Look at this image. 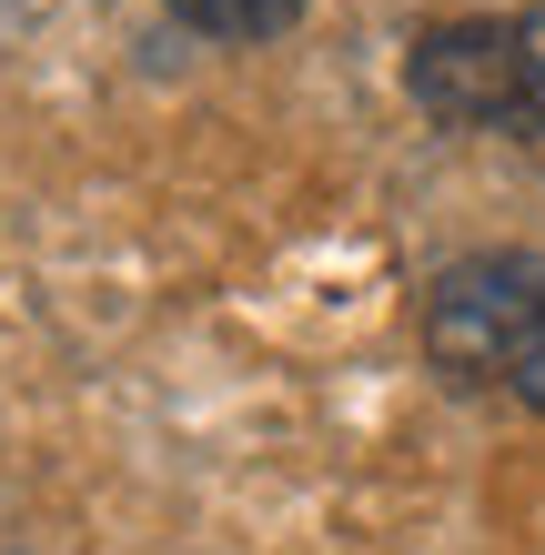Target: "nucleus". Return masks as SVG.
Wrapping results in <instances>:
<instances>
[{"mask_svg":"<svg viewBox=\"0 0 545 555\" xmlns=\"http://www.w3.org/2000/svg\"><path fill=\"white\" fill-rule=\"evenodd\" d=\"M545 323V253H465L425 293V353L465 384H505Z\"/></svg>","mask_w":545,"mask_h":555,"instance_id":"obj_1","label":"nucleus"},{"mask_svg":"<svg viewBox=\"0 0 545 555\" xmlns=\"http://www.w3.org/2000/svg\"><path fill=\"white\" fill-rule=\"evenodd\" d=\"M414 112L444 132H525L535 121V81H525V30L516 21H444L414 41L404 61Z\"/></svg>","mask_w":545,"mask_h":555,"instance_id":"obj_2","label":"nucleus"},{"mask_svg":"<svg viewBox=\"0 0 545 555\" xmlns=\"http://www.w3.org/2000/svg\"><path fill=\"white\" fill-rule=\"evenodd\" d=\"M163 11L203 41H273V30L303 21V0H163Z\"/></svg>","mask_w":545,"mask_h":555,"instance_id":"obj_3","label":"nucleus"},{"mask_svg":"<svg viewBox=\"0 0 545 555\" xmlns=\"http://www.w3.org/2000/svg\"><path fill=\"white\" fill-rule=\"evenodd\" d=\"M505 395H516V404H535V414H545V323H535V344L516 353V374H505Z\"/></svg>","mask_w":545,"mask_h":555,"instance_id":"obj_4","label":"nucleus"},{"mask_svg":"<svg viewBox=\"0 0 545 555\" xmlns=\"http://www.w3.org/2000/svg\"><path fill=\"white\" fill-rule=\"evenodd\" d=\"M516 30H525V81H535V121H545V0H535V11H525Z\"/></svg>","mask_w":545,"mask_h":555,"instance_id":"obj_5","label":"nucleus"}]
</instances>
